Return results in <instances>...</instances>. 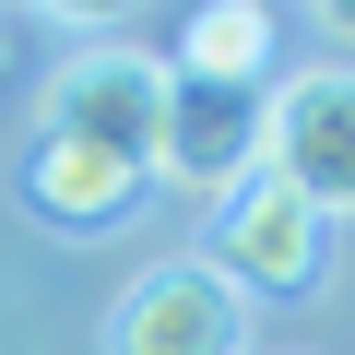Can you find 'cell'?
Instances as JSON below:
<instances>
[{
	"instance_id": "cell-1",
	"label": "cell",
	"mask_w": 355,
	"mask_h": 355,
	"mask_svg": "<svg viewBox=\"0 0 355 355\" xmlns=\"http://www.w3.org/2000/svg\"><path fill=\"white\" fill-rule=\"evenodd\" d=\"M154 119H166V60L154 48H83L48 71V142H83L130 178H154Z\"/></svg>"
},
{
	"instance_id": "cell-2",
	"label": "cell",
	"mask_w": 355,
	"mask_h": 355,
	"mask_svg": "<svg viewBox=\"0 0 355 355\" xmlns=\"http://www.w3.org/2000/svg\"><path fill=\"white\" fill-rule=\"evenodd\" d=\"M202 272H214L237 308H249V296H308V284L331 272V214H308L284 178H249V190L214 214Z\"/></svg>"
},
{
	"instance_id": "cell-3",
	"label": "cell",
	"mask_w": 355,
	"mask_h": 355,
	"mask_svg": "<svg viewBox=\"0 0 355 355\" xmlns=\"http://www.w3.org/2000/svg\"><path fill=\"white\" fill-rule=\"evenodd\" d=\"M154 178H166V190H190L202 214H225L249 178H261V95H249V83H190V71H166Z\"/></svg>"
},
{
	"instance_id": "cell-4",
	"label": "cell",
	"mask_w": 355,
	"mask_h": 355,
	"mask_svg": "<svg viewBox=\"0 0 355 355\" xmlns=\"http://www.w3.org/2000/svg\"><path fill=\"white\" fill-rule=\"evenodd\" d=\"M261 178H284L331 225L355 214V71H296L284 95H261Z\"/></svg>"
},
{
	"instance_id": "cell-5",
	"label": "cell",
	"mask_w": 355,
	"mask_h": 355,
	"mask_svg": "<svg viewBox=\"0 0 355 355\" xmlns=\"http://www.w3.org/2000/svg\"><path fill=\"white\" fill-rule=\"evenodd\" d=\"M107 355H249V308L202 261H154L107 308Z\"/></svg>"
},
{
	"instance_id": "cell-6",
	"label": "cell",
	"mask_w": 355,
	"mask_h": 355,
	"mask_svg": "<svg viewBox=\"0 0 355 355\" xmlns=\"http://www.w3.org/2000/svg\"><path fill=\"white\" fill-rule=\"evenodd\" d=\"M142 190H154V178H130V166H107V154H83V142H48V130H36V154H24V202H36L48 225H71V237L119 225Z\"/></svg>"
},
{
	"instance_id": "cell-7",
	"label": "cell",
	"mask_w": 355,
	"mask_h": 355,
	"mask_svg": "<svg viewBox=\"0 0 355 355\" xmlns=\"http://www.w3.org/2000/svg\"><path fill=\"white\" fill-rule=\"evenodd\" d=\"M261 60H272V12H261V0H202V12L178 24V60H166V71L249 83V95H261Z\"/></svg>"
},
{
	"instance_id": "cell-8",
	"label": "cell",
	"mask_w": 355,
	"mask_h": 355,
	"mask_svg": "<svg viewBox=\"0 0 355 355\" xmlns=\"http://www.w3.org/2000/svg\"><path fill=\"white\" fill-rule=\"evenodd\" d=\"M320 36H331V48H355V0H320Z\"/></svg>"
},
{
	"instance_id": "cell-9",
	"label": "cell",
	"mask_w": 355,
	"mask_h": 355,
	"mask_svg": "<svg viewBox=\"0 0 355 355\" xmlns=\"http://www.w3.org/2000/svg\"><path fill=\"white\" fill-rule=\"evenodd\" d=\"M0 71H12V24H0Z\"/></svg>"
}]
</instances>
